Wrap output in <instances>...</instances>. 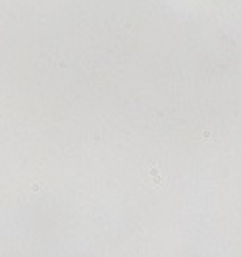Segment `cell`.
<instances>
[{
    "label": "cell",
    "instance_id": "1",
    "mask_svg": "<svg viewBox=\"0 0 241 257\" xmlns=\"http://www.w3.org/2000/svg\"><path fill=\"white\" fill-rule=\"evenodd\" d=\"M143 184L151 190H158L164 186V174L160 172V168L156 164H151L143 170Z\"/></svg>",
    "mask_w": 241,
    "mask_h": 257
}]
</instances>
